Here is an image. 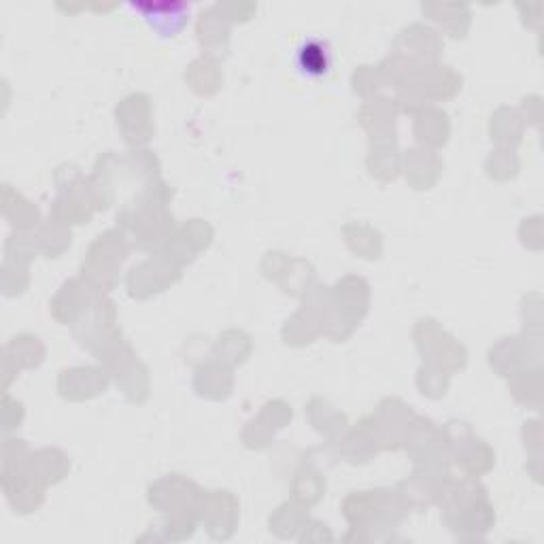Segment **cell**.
Returning <instances> with one entry per match:
<instances>
[{"mask_svg": "<svg viewBox=\"0 0 544 544\" xmlns=\"http://www.w3.org/2000/svg\"><path fill=\"white\" fill-rule=\"evenodd\" d=\"M438 502L442 506V519L457 538H481L489 532L493 519H496L485 487L470 479H447L440 487Z\"/></svg>", "mask_w": 544, "mask_h": 544, "instance_id": "obj_1", "label": "cell"}, {"mask_svg": "<svg viewBox=\"0 0 544 544\" xmlns=\"http://www.w3.org/2000/svg\"><path fill=\"white\" fill-rule=\"evenodd\" d=\"M345 517L351 523L353 534L347 540H381L379 532L394 530L408 515L411 506L400 496V491H360L351 493L343 504Z\"/></svg>", "mask_w": 544, "mask_h": 544, "instance_id": "obj_2", "label": "cell"}, {"mask_svg": "<svg viewBox=\"0 0 544 544\" xmlns=\"http://www.w3.org/2000/svg\"><path fill=\"white\" fill-rule=\"evenodd\" d=\"M200 500L202 491L194 483L179 479L177 474L166 476L149 489V502L170 515L166 523L170 540H185L194 534L200 519Z\"/></svg>", "mask_w": 544, "mask_h": 544, "instance_id": "obj_3", "label": "cell"}, {"mask_svg": "<svg viewBox=\"0 0 544 544\" xmlns=\"http://www.w3.org/2000/svg\"><path fill=\"white\" fill-rule=\"evenodd\" d=\"M221 496H224V491L202 493L200 519L204 523H207V532L211 534V538H215V540H228L234 534V530H236L238 504L232 498L228 502V506L224 508V513H219V510H221Z\"/></svg>", "mask_w": 544, "mask_h": 544, "instance_id": "obj_4", "label": "cell"}, {"mask_svg": "<svg viewBox=\"0 0 544 544\" xmlns=\"http://www.w3.org/2000/svg\"><path fill=\"white\" fill-rule=\"evenodd\" d=\"M156 262V275H145L141 266H134L128 277V289L132 298H149L151 294H158L162 289L179 279V264L170 258H153Z\"/></svg>", "mask_w": 544, "mask_h": 544, "instance_id": "obj_5", "label": "cell"}, {"mask_svg": "<svg viewBox=\"0 0 544 544\" xmlns=\"http://www.w3.org/2000/svg\"><path fill=\"white\" fill-rule=\"evenodd\" d=\"M107 389V372L98 368L66 370L60 377V394L71 400H83L98 396Z\"/></svg>", "mask_w": 544, "mask_h": 544, "instance_id": "obj_6", "label": "cell"}, {"mask_svg": "<svg viewBox=\"0 0 544 544\" xmlns=\"http://www.w3.org/2000/svg\"><path fill=\"white\" fill-rule=\"evenodd\" d=\"M338 289L343 292L345 300L349 304H357V306H364V309H368V283L364 279H355V277H349L345 279L343 283H338ZM330 300L334 306H340V298L336 292H330ZM366 313L355 309V306H345L343 313H340V317H343V326H347V330L351 332L353 326H357L360 323V319L364 317Z\"/></svg>", "mask_w": 544, "mask_h": 544, "instance_id": "obj_7", "label": "cell"}, {"mask_svg": "<svg viewBox=\"0 0 544 544\" xmlns=\"http://www.w3.org/2000/svg\"><path fill=\"white\" fill-rule=\"evenodd\" d=\"M196 389L200 396L211 400L228 398L232 389V374L226 366L207 364L196 374Z\"/></svg>", "mask_w": 544, "mask_h": 544, "instance_id": "obj_8", "label": "cell"}, {"mask_svg": "<svg viewBox=\"0 0 544 544\" xmlns=\"http://www.w3.org/2000/svg\"><path fill=\"white\" fill-rule=\"evenodd\" d=\"M415 134L417 141L430 147H440L447 143L449 134V122L447 115L440 111H421L415 122Z\"/></svg>", "mask_w": 544, "mask_h": 544, "instance_id": "obj_9", "label": "cell"}, {"mask_svg": "<svg viewBox=\"0 0 544 544\" xmlns=\"http://www.w3.org/2000/svg\"><path fill=\"white\" fill-rule=\"evenodd\" d=\"M285 525H292V532L296 536L298 530H302V527H306V513H304V508L296 506L294 502L292 504H283L275 517H270V532H275L279 538L285 530Z\"/></svg>", "mask_w": 544, "mask_h": 544, "instance_id": "obj_10", "label": "cell"}, {"mask_svg": "<svg viewBox=\"0 0 544 544\" xmlns=\"http://www.w3.org/2000/svg\"><path fill=\"white\" fill-rule=\"evenodd\" d=\"M328 51L321 49L319 43H311L302 49V68L306 73H326L328 71Z\"/></svg>", "mask_w": 544, "mask_h": 544, "instance_id": "obj_11", "label": "cell"}]
</instances>
